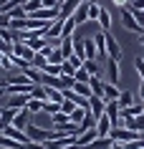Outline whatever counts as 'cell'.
I'll use <instances>...</instances> for the list:
<instances>
[{"label": "cell", "instance_id": "cell-11", "mask_svg": "<svg viewBox=\"0 0 144 149\" xmlns=\"http://www.w3.org/2000/svg\"><path fill=\"white\" fill-rule=\"evenodd\" d=\"M94 43H96V56H101L106 61V31H96Z\"/></svg>", "mask_w": 144, "mask_h": 149}, {"label": "cell", "instance_id": "cell-34", "mask_svg": "<svg viewBox=\"0 0 144 149\" xmlns=\"http://www.w3.org/2000/svg\"><path fill=\"white\" fill-rule=\"evenodd\" d=\"M43 111H46L48 116H53V114L61 111V104H58V101H46V104H43Z\"/></svg>", "mask_w": 144, "mask_h": 149}, {"label": "cell", "instance_id": "cell-46", "mask_svg": "<svg viewBox=\"0 0 144 149\" xmlns=\"http://www.w3.org/2000/svg\"><path fill=\"white\" fill-rule=\"evenodd\" d=\"M129 10H144V0H131L129 3Z\"/></svg>", "mask_w": 144, "mask_h": 149}, {"label": "cell", "instance_id": "cell-52", "mask_svg": "<svg viewBox=\"0 0 144 149\" xmlns=\"http://www.w3.org/2000/svg\"><path fill=\"white\" fill-rule=\"evenodd\" d=\"M139 43H142V46H144V33H142V36H139Z\"/></svg>", "mask_w": 144, "mask_h": 149}, {"label": "cell", "instance_id": "cell-40", "mask_svg": "<svg viewBox=\"0 0 144 149\" xmlns=\"http://www.w3.org/2000/svg\"><path fill=\"white\" fill-rule=\"evenodd\" d=\"M83 68H86L91 76H99V63L96 61H83Z\"/></svg>", "mask_w": 144, "mask_h": 149}, {"label": "cell", "instance_id": "cell-13", "mask_svg": "<svg viewBox=\"0 0 144 149\" xmlns=\"http://www.w3.org/2000/svg\"><path fill=\"white\" fill-rule=\"evenodd\" d=\"M13 56H20V58H25V61H31L33 56H35V51L28 48V43H13Z\"/></svg>", "mask_w": 144, "mask_h": 149}, {"label": "cell", "instance_id": "cell-22", "mask_svg": "<svg viewBox=\"0 0 144 149\" xmlns=\"http://www.w3.org/2000/svg\"><path fill=\"white\" fill-rule=\"evenodd\" d=\"M136 99H134V94L131 91H121L119 94V99H116V104H119V109H127V106H131Z\"/></svg>", "mask_w": 144, "mask_h": 149}, {"label": "cell", "instance_id": "cell-26", "mask_svg": "<svg viewBox=\"0 0 144 149\" xmlns=\"http://www.w3.org/2000/svg\"><path fill=\"white\" fill-rule=\"evenodd\" d=\"M73 56H79V58H86V48H83V38H79L76 33H73Z\"/></svg>", "mask_w": 144, "mask_h": 149}, {"label": "cell", "instance_id": "cell-19", "mask_svg": "<svg viewBox=\"0 0 144 149\" xmlns=\"http://www.w3.org/2000/svg\"><path fill=\"white\" fill-rule=\"evenodd\" d=\"M119 88H116V84H111V81H106L104 84V99L106 101H116V99H119Z\"/></svg>", "mask_w": 144, "mask_h": 149}, {"label": "cell", "instance_id": "cell-43", "mask_svg": "<svg viewBox=\"0 0 144 149\" xmlns=\"http://www.w3.org/2000/svg\"><path fill=\"white\" fill-rule=\"evenodd\" d=\"M134 68H136L139 81H144V58H136V61H134Z\"/></svg>", "mask_w": 144, "mask_h": 149}, {"label": "cell", "instance_id": "cell-32", "mask_svg": "<svg viewBox=\"0 0 144 149\" xmlns=\"http://www.w3.org/2000/svg\"><path fill=\"white\" fill-rule=\"evenodd\" d=\"M25 13H28V15H31V13H35V10H40L43 8V0H25Z\"/></svg>", "mask_w": 144, "mask_h": 149}, {"label": "cell", "instance_id": "cell-2", "mask_svg": "<svg viewBox=\"0 0 144 149\" xmlns=\"http://www.w3.org/2000/svg\"><path fill=\"white\" fill-rule=\"evenodd\" d=\"M139 134H142V132H131V129H127V126H114V129H111V134H109V136H111L114 141H121V144H127V141L136 139Z\"/></svg>", "mask_w": 144, "mask_h": 149}, {"label": "cell", "instance_id": "cell-29", "mask_svg": "<svg viewBox=\"0 0 144 149\" xmlns=\"http://www.w3.org/2000/svg\"><path fill=\"white\" fill-rule=\"evenodd\" d=\"M73 33H76V20H73V18H66L63 20V36H61V38H71Z\"/></svg>", "mask_w": 144, "mask_h": 149}, {"label": "cell", "instance_id": "cell-7", "mask_svg": "<svg viewBox=\"0 0 144 149\" xmlns=\"http://www.w3.org/2000/svg\"><path fill=\"white\" fill-rule=\"evenodd\" d=\"M121 126H127V129H131V132H144V114L121 119Z\"/></svg>", "mask_w": 144, "mask_h": 149}, {"label": "cell", "instance_id": "cell-18", "mask_svg": "<svg viewBox=\"0 0 144 149\" xmlns=\"http://www.w3.org/2000/svg\"><path fill=\"white\" fill-rule=\"evenodd\" d=\"M104 84H106V81H101L99 76H91V79H88L91 94H94V96H101V99H104Z\"/></svg>", "mask_w": 144, "mask_h": 149}, {"label": "cell", "instance_id": "cell-35", "mask_svg": "<svg viewBox=\"0 0 144 149\" xmlns=\"http://www.w3.org/2000/svg\"><path fill=\"white\" fill-rule=\"evenodd\" d=\"M23 73L33 81V84H40V68H33V66H28V68H25Z\"/></svg>", "mask_w": 144, "mask_h": 149}, {"label": "cell", "instance_id": "cell-23", "mask_svg": "<svg viewBox=\"0 0 144 149\" xmlns=\"http://www.w3.org/2000/svg\"><path fill=\"white\" fill-rule=\"evenodd\" d=\"M0 71H15L13 56H10V53H3V51H0Z\"/></svg>", "mask_w": 144, "mask_h": 149}, {"label": "cell", "instance_id": "cell-9", "mask_svg": "<svg viewBox=\"0 0 144 149\" xmlns=\"http://www.w3.org/2000/svg\"><path fill=\"white\" fill-rule=\"evenodd\" d=\"M106 58H114V61H119V58H121L119 43H116V38H111L109 33H106Z\"/></svg>", "mask_w": 144, "mask_h": 149}, {"label": "cell", "instance_id": "cell-21", "mask_svg": "<svg viewBox=\"0 0 144 149\" xmlns=\"http://www.w3.org/2000/svg\"><path fill=\"white\" fill-rule=\"evenodd\" d=\"M96 23H99V31H106L109 33V28H111V15H109V10H104L101 8V13H99V20H96Z\"/></svg>", "mask_w": 144, "mask_h": 149}, {"label": "cell", "instance_id": "cell-44", "mask_svg": "<svg viewBox=\"0 0 144 149\" xmlns=\"http://www.w3.org/2000/svg\"><path fill=\"white\" fill-rule=\"evenodd\" d=\"M73 109H76V101H68V99H63V101H61V111H66V114H71Z\"/></svg>", "mask_w": 144, "mask_h": 149}, {"label": "cell", "instance_id": "cell-50", "mask_svg": "<svg viewBox=\"0 0 144 149\" xmlns=\"http://www.w3.org/2000/svg\"><path fill=\"white\" fill-rule=\"evenodd\" d=\"M109 149H127V147H124L121 141H114V144H111V147H109Z\"/></svg>", "mask_w": 144, "mask_h": 149}, {"label": "cell", "instance_id": "cell-48", "mask_svg": "<svg viewBox=\"0 0 144 149\" xmlns=\"http://www.w3.org/2000/svg\"><path fill=\"white\" fill-rule=\"evenodd\" d=\"M114 5H116V8H127L129 0H114Z\"/></svg>", "mask_w": 144, "mask_h": 149}, {"label": "cell", "instance_id": "cell-37", "mask_svg": "<svg viewBox=\"0 0 144 149\" xmlns=\"http://www.w3.org/2000/svg\"><path fill=\"white\" fill-rule=\"evenodd\" d=\"M43 73H51V76H61V63H46V66H43Z\"/></svg>", "mask_w": 144, "mask_h": 149}, {"label": "cell", "instance_id": "cell-49", "mask_svg": "<svg viewBox=\"0 0 144 149\" xmlns=\"http://www.w3.org/2000/svg\"><path fill=\"white\" fill-rule=\"evenodd\" d=\"M136 99L144 104V81H142V86H139V94H136Z\"/></svg>", "mask_w": 144, "mask_h": 149}, {"label": "cell", "instance_id": "cell-39", "mask_svg": "<svg viewBox=\"0 0 144 149\" xmlns=\"http://www.w3.org/2000/svg\"><path fill=\"white\" fill-rule=\"evenodd\" d=\"M73 79H76V81H83V84H88L91 73H88V71L83 68V66H81V68H76V76H73Z\"/></svg>", "mask_w": 144, "mask_h": 149}, {"label": "cell", "instance_id": "cell-12", "mask_svg": "<svg viewBox=\"0 0 144 149\" xmlns=\"http://www.w3.org/2000/svg\"><path fill=\"white\" fill-rule=\"evenodd\" d=\"M106 81H111V84L119 81V61H114V58H106Z\"/></svg>", "mask_w": 144, "mask_h": 149}, {"label": "cell", "instance_id": "cell-1", "mask_svg": "<svg viewBox=\"0 0 144 149\" xmlns=\"http://www.w3.org/2000/svg\"><path fill=\"white\" fill-rule=\"evenodd\" d=\"M119 10H121V13H119V15H121V25H124L129 33H136V36H142L144 28L136 23V18H134V13L129 10V5H127V8H119Z\"/></svg>", "mask_w": 144, "mask_h": 149}, {"label": "cell", "instance_id": "cell-17", "mask_svg": "<svg viewBox=\"0 0 144 149\" xmlns=\"http://www.w3.org/2000/svg\"><path fill=\"white\" fill-rule=\"evenodd\" d=\"M15 114H18V109H10V106H5V109H3V114H0V132H3L8 124H13Z\"/></svg>", "mask_w": 144, "mask_h": 149}, {"label": "cell", "instance_id": "cell-14", "mask_svg": "<svg viewBox=\"0 0 144 149\" xmlns=\"http://www.w3.org/2000/svg\"><path fill=\"white\" fill-rule=\"evenodd\" d=\"M33 114L28 109H18V114H15V119H13V126H18V129H23L25 132V126L31 124V121H28V119H31Z\"/></svg>", "mask_w": 144, "mask_h": 149}, {"label": "cell", "instance_id": "cell-8", "mask_svg": "<svg viewBox=\"0 0 144 149\" xmlns=\"http://www.w3.org/2000/svg\"><path fill=\"white\" fill-rule=\"evenodd\" d=\"M88 109H91V114H94L96 119L104 116V111H106V99H101V96H91V99H88Z\"/></svg>", "mask_w": 144, "mask_h": 149}, {"label": "cell", "instance_id": "cell-51", "mask_svg": "<svg viewBox=\"0 0 144 149\" xmlns=\"http://www.w3.org/2000/svg\"><path fill=\"white\" fill-rule=\"evenodd\" d=\"M8 84H10L8 79H0V88H5V86H8Z\"/></svg>", "mask_w": 144, "mask_h": 149}, {"label": "cell", "instance_id": "cell-30", "mask_svg": "<svg viewBox=\"0 0 144 149\" xmlns=\"http://www.w3.org/2000/svg\"><path fill=\"white\" fill-rule=\"evenodd\" d=\"M43 104H46V101H40V99H33V96H31V101H28L25 109L31 111V114H40V111H43Z\"/></svg>", "mask_w": 144, "mask_h": 149}, {"label": "cell", "instance_id": "cell-33", "mask_svg": "<svg viewBox=\"0 0 144 149\" xmlns=\"http://www.w3.org/2000/svg\"><path fill=\"white\" fill-rule=\"evenodd\" d=\"M63 61H66V56L61 53V48H53L48 53V63H63Z\"/></svg>", "mask_w": 144, "mask_h": 149}, {"label": "cell", "instance_id": "cell-38", "mask_svg": "<svg viewBox=\"0 0 144 149\" xmlns=\"http://www.w3.org/2000/svg\"><path fill=\"white\" fill-rule=\"evenodd\" d=\"M61 73H66V76H76V66H73V63L66 58V61L61 63Z\"/></svg>", "mask_w": 144, "mask_h": 149}, {"label": "cell", "instance_id": "cell-3", "mask_svg": "<svg viewBox=\"0 0 144 149\" xmlns=\"http://www.w3.org/2000/svg\"><path fill=\"white\" fill-rule=\"evenodd\" d=\"M25 132L31 136V141H48L53 136V129H43V126H35V124H28Z\"/></svg>", "mask_w": 144, "mask_h": 149}, {"label": "cell", "instance_id": "cell-27", "mask_svg": "<svg viewBox=\"0 0 144 149\" xmlns=\"http://www.w3.org/2000/svg\"><path fill=\"white\" fill-rule=\"evenodd\" d=\"M46 63H48V56L43 53V51H38V53L31 58V66H33V68H40V71H43V66H46Z\"/></svg>", "mask_w": 144, "mask_h": 149}, {"label": "cell", "instance_id": "cell-20", "mask_svg": "<svg viewBox=\"0 0 144 149\" xmlns=\"http://www.w3.org/2000/svg\"><path fill=\"white\" fill-rule=\"evenodd\" d=\"M111 144H114V139H111V136H96V139L91 141V144H88L86 149H109Z\"/></svg>", "mask_w": 144, "mask_h": 149}, {"label": "cell", "instance_id": "cell-41", "mask_svg": "<svg viewBox=\"0 0 144 149\" xmlns=\"http://www.w3.org/2000/svg\"><path fill=\"white\" fill-rule=\"evenodd\" d=\"M13 63H15V68H20V71H25L28 66H31V61H25V58H20V56H13Z\"/></svg>", "mask_w": 144, "mask_h": 149}, {"label": "cell", "instance_id": "cell-15", "mask_svg": "<svg viewBox=\"0 0 144 149\" xmlns=\"http://www.w3.org/2000/svg\"><path fill=\"white\" fill-rule=\"evenodd\" d=\"M73 20H76V25H81V23H88V0H83L79 8H76V13H73Z\"/></svg>", "mask_w": 144, "mask_h": 149}, {"label": "cell", "instance_id": "cell-6", "mask_svg": "<svg viewBox=\"0 0 144 149\" xmlns=\"http://www.w3.org/2000/svg\"><path fill=\"white\" fill-rule=\"evenodd\" d=\"M99 134H96V126H91V129H83V132L76 136V149H81V147H88L91 141L96 139Z\"/></svg>", "mask_w": 144, "mask_h": 149}, {"label": "cell", "instance_id": "cell-36", "mask_svg": "<svg viewBox=\"0 0 144 149\" xmlns=\"http://www.w3.org/2000/svg\"><path fill=\"white\" fill-rule=\"evenodd\" d=\"M99 13H101V5H96L94 0H88V20H99Z\"/></svg>", "mask_w": 144, "mask_h": 149}, {"label": "cell", "instance_id": "cell-16", "mask_svg": "<svg viewBox=\"0 0 144 149\" xmlns=\"http://www.w3.org/2000/svg\"><path fill=\"white\" fill-rule=\"evenodd\" d=\"M0 147H3V149H25V144H23V141H18V139H13V136H8V134H3V132H0Z\"/></svg>", "mask_w": 144, "mask_h": 149}, {"label": "cell", "instance_id": "cell-28", "mask_svg": "<svg viewBox=\"0 0 144 149\" xmlns=\"http://www.w3.org/2000/svg\"><path fill=\"white\" fill-rule=\"evenodd\" d=\"M61 53H63L66 58H71V56H73V36H71V38H61Z\"/></svg>", "mask_w": 144, "mask_h": 149}, {"label": "cell", "instance_id": "cell-24", "mask_svg": "<svg viewBox=\"0 0 144 149\" xmlns=\"http://www.w3.org/2000/svg\"><path fill=\"white\" fill-rule=\"evenodd\" d=\"M73 91H76V94L79 96H83V99H91V86H88V84H83V81H76V84H73Z\"/></svg>", "mask_w": 144, "mask_h": 149}, {"label": "cell", "instance_id": "cell-42", "mask_svg": "<svg viewBox=\"0 0 144 149\" xmlns=\"http://www.w3.org/2000/svg\"><path fill=\"white\" fill-rule=\"evenodd\" d=\"M8 15H10V20H13V18H25L28 13H25V8H23V5H18V8L8 10Z\"/></svg>", "mask_w": 144, "mask_h": 149}, {"label": "cell", "instance_id": "cell-53", "mask_svg": "<svg viewBox=\"0 0 144 149\" xmlns=\"http://www.w3.org/2000/svg\"><path fill=\"white\" fill-rule=\"evenodd\" d=\"M0 114H3V109H0Z\"/></svg>", "mask_w": 144, "mask_h": 149}, {"label": "cell", "instance_id": "cell-4", "mask_svg": "<svg viewBox=\"0 0 144 149\" xmlns=\"http://www.w3.org/2000/svg\"><path fill=\"white\" fill-rule=\"evenodd\" d=\"M81 3H83V0H61V10H58V18H63V20H66V18H71Z\"/></svg>", "mask_w": 144, "mask_h": 149}, {"label": "cell", "instance_id": "cell-47", "mask_svg": "<svg viewBox=\"0 0 144 149\" xmlns=\"http://www.w3.org/2000/svg\"><path fill=\"white\" fill-rule=\"evenodd\" d=\"M43 8H61V0H43Z\"/></svg>", "mask_w": 144, "mask_h": 149}, {"label": "cell", "instance_id": "cell-31", "mask_svg": "<svg viewBox=\"0 0 144 149\" xmlns=\"http://www.w3.org/2000/svg\"><path fill=\"white\" fill-rule=\"evenodd\" d=\"M31 96H33V99H40V101H48L46 86H43V84H35V86H33V91H31Z\"/></svg>", "mask_w": 144, "mask_h": 149}, {"label": "cell", "instance_id": "cell-45", "mask_svg": "<svg viewBox=\"0 0 144 149\" xmlns=\"http://www.w3.org/2000/svg\"><path fill=\"white\" fill-rule=\"evenodd\" d=\"M25 149H48V144H46V141H28Z\"/></svg>", "mask_w": 144, "mask_h": 149}, {"label": "cell", "instance_id": "cell-25", "mask_svg": "<svg viewBox=\"0 0 144 149\" xmlns=\"http://www.w3.org/2000/svg\"><path fill=\"white\" fill-rule=\"evenodd\" d=\"M83 48H86V61H96V43H94V38H83Z\"/></svg>", "mask_w": 144, "mask_h": 149}, {"label": "cell", "instance_id": "cell-5", "mask_svg": "<svg viewBox=\"0 0 144 149\" xmlns=\"http://www.w3.org/2000/svg\"><path fill=\"white\" fill-rule=\"evenodd\" d=\"M43 36H46V40L61 38V36H63V18H56V20L46 28V33H43Z\"/></svg>", "mask_w": 144, "mask_h": 149}, {"label": "cell", "instance_id": "cell-10", "mask_svg": "<svg viewBox=\"0 0 144 149\" xmlns=\"http://www.w3.org/2000/svg\"><path fill=\"white\" fill-rule=\"evenodd\" d=\"M111 129H114V124H111V119L106 116V114L96 119V134H99V136H109Z\"/></svg>", "mask_w": 144, "mask_h": 149}]
</instances>
